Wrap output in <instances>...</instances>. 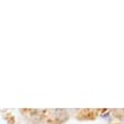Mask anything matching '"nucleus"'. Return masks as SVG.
<instances>
[]
</instances>
